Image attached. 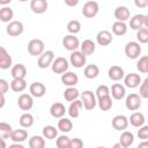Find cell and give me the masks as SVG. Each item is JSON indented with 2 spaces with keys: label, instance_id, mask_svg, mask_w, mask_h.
I'll return each mask as SVG.
<instances>
[{
  "label": "cell",
  "instance_id": "6da1fadb",
  "mask_svg": "<svg viewBox=\"0 0 148 148\" xmlns=\"http://www.w3.org/2000/svg\"><path fill=\"white\" fill-rule=\"evenodd\" d=\"M28 52L32 57H39L45 51V44L42 39L34 38L28 43Z\"/></svg>",
  "mask_w": 148,
  "mask_h": 148
},
{
  "label": "cell",
  "instance_id": "7a4b0ae2",
  "mask_svg": "<svg viewBox=\"0 0 148 148\" xmlns=\"http://www.w3.org/2000/svg\"><path fill=\"white\" fill-rule=\"evenodd\" d=\"M96 95L91 91V90H84L81 94V101L83 103V108L87 111H91L95 109V106L97 105V99H96Z\"/></svg>",
  "mask_w": 148,
  "mask_h": 148
},
{
  "label": "cell",
  "instance_id": "3957f363",
  "mask_svg": "<svg viewBox=\"0 0 148 148\" xmlns=\"http://www.w3.org/2000/svg\"><path fill=\"white\" fill-rule=\"evenodd\" d=\"M98 12H99V5L97 1H94V0L87 1L82 7V15L87 18L95 17L98 14Z\"/></svg>",
  "mask_w": 148,
  "mask_h": 148
},
{
  "label": "cell",
  "instance_id": "277c9868",
  "mask_svg": "<svg viewBox=\"0 0 148 148\" xmlns=\"http://www.w3.org/2000/svg\"><path fill=\"white\" fill-rule=\"evenodd\" d=\"M56 59L54 57V52L52 50H46L44 51L39 57H38V61H37V65L39 68L42 69H45L47 67H50L53 62V60Z\"/></svg>",
  "mask_w": 148,
  "mask_h": 148
},
{
  "label": "cell",
  "instance_id": "5b68a950",
  "mask_svg": "<svg viewBox=\"0 0 148 148\" xmlns=\"http://www.w3.org/2000/svg\"><path fill=\"white\" fill-rule=\"evenodd\" d=\"M141 96L139 94L132 92L125 98V106L130 111H136L141 108Z\"/></svg>",
  "mask_w": 148,
  "mask_h": 148
},
{
  "label": "cell",
  "instance_id": "8992f818",
  "mask_svg": "<svg viewBox=\"0 0 148 148\" xmlns=\"http://www.w3.org/2000/svg\"><path fill=\"white\" fill-rule=\"evenodd\" d=\"M68 67H69V64H68V60L64 57H58L53 60L52 65H51V69L53 73L56 74H64L65 72L68 71Z\"/></svg>",
  "mask_w": 148,
  "mask_h": 148
},
{
  "label": "cell",
  "instance_id": "52a82bcc",
  "mask_svg": "<svg viewBox=\"0 0 148 148\" xmlns=\"http://www.w3.org/2000/svg\"><path fill=\"white\" fill-rule=\"evenodd\" d=\"M125 54L130 59H138L141 54V45L139 42H128L125 45Z\"/></svg>",
  "mask_w": 148,
  "mask_h": 148
},
{
  "label": "cell",
  "instance_id": "ba28073f",
  "mask_svg": "<svg viewBox=\"0 0 148 148\" xmlns=\"http://www.w3.org/2000/svg\"><path fill=\"white\" fill-rule=\"evenodd\" d=\"M86 61H87V58H86V54L80 50H76V51H73L71 53V57H69V62L73 67L75 68H82L84 65H86Z\"/></svg>",
  "mask_w": 148,
  "mask_h": 148
},
{
  "label": "cell",
  "instance_id": "9c48e42d",
  "mask_svg": "<svg viewBox=\"0 0 148 148\" xmlns=\"http://www.w3.org/2000/svg\"><path fill=\"white\" fill-rule=\"evenodd\" d=\"M80 45H81V43H80L79 38H77L75 35L69 34V35H66V36L62 38V46H64L67 51H71V52L76 51V50L80 47Z\"/></svg>",
  "mask_w": 148,
  "mask_h": 148
},
{
  "label": "cell",
  "instance_id": "30bf717a",
  "mask_svg": "<svg viewBox=\"0 0 148 148\" xmlns=\"http://www.w3.org/2000/svg\"><path fill=\"white\" fill-rule=\"evenodd\" d=\"M24 30V25L21 21H10L6 27V32L12 37H17L22 35Z\"/></svg>",
  "mask_w": 148,
  "mask_h": 148
},
{
  "label": "cell",
  "instance_id": "8fae6325",
  "mask_svg": "<svg viewBox=\"0 0 148 148\" xmlns=\"http://www.w3.org/2000/svg\"><path fill=\"white\" fill-rule=\"evenodd\" d=\"M34 96L31 94H22L17 98V105L23 111H29L34 106Z\"/></svg>",
  "mask_w": 148,
  "mask_h": 148
},
{
  "label": "cell",
  "instance_id": "7c38bea8",
  "mask_svg": "<svg viewBox=\"0 0 148 148\" xmlns=\"http://www.w3.org/2000/svg\"><path fill=\"white\" fill-rule=\"evenodd\" d=\"M128 124H130V120L124 114H117L111 120L112 127L114 130H117V131H125L128 127Z\"/></svg>",
  "mask_w": 148,
  "mask_h": 148
},
{
  "label": "cell",
  "instance_id": "4fadbf2b",
  "mask_svg": "<svg viewBox=\"0 0 148 148\" xmlns=\"http://www.w3.org/2000/svg\"><path fill=\"white\" fill-rule=\"evenodd\" d=\"M113 40V35L109 30H101L96 35V42L101 46H108L112 43Z\"/></svg>",
  "mask_w": 148,
  "mask_h": 148
},
{
  "label": "cell",
  "instance_id": "5bb4252c",
  "mask_svg": "<svg viewBox=\"0 0 148 148\" xmlns=\"http://www.w3.org/2000/svg\"><path fill=\"white\" fill-rule=\"evenodd\" d=\"M141 76L136 73H130L127 75L124 76V83H125V87L130 88V89H134V88H138L140 84H141Z\"/></svg>",
  "mask_w": 148,
  "mask_h": 148
},
{
  "label": "cell",
  "instance_id": "9a60e30c",
  "mask_svg": "<svg viewBox=\"0 0 148 148\" xmlns=\"http://www.w3.org/2000/svg\"><path fill=\"white\" fill-rule=\"evenodd\" d=\"M49 8L47 0H30V9L35 14H44Z\"/></svg>",
  "mask_w": 148,
  "mask_h": 148
},
{
  "label": "cell",
  "instance_id": "2e32d148",
  "mask_svg": "<svg viewBox=\"0 0 148 148\" xmlns=\"http://www.w3.org/2000/svg\"><path fill=\"white\" fill-rule=\"evenodd\" d=\"M61 82L64 86L67 87H75L79 82V76L77 74H75L74 72H65L64 74H61Z\"/></svg>",
  "mask_w": 148,
  "mask_h": 148
},
{
  "label": "cell",
  "instance_id": "e0dca14e",
  "mask_svg": "<svg viewBox=\"0 0 148 148\" xmlns=\"http://www.w3.org/2000/svg\"><path fill=\"white\" fill-rule=\"evenodd\" d=\"M108 75H109V79L112 80V81H120V80L124 79L125 72H124L123 67H120L118 65H113L109 68Z\"/></svg>",
  "mask_w": 148,
  "mask_h": 148
},
{
  "label": "cell",
  "instance_id": "ac0fdd59",
  "mask_svg": "<svg viewBox=\"0 0 148 148\" xmlns=\"http://www.w3.org/2000/svg\"><path fill=\"white\" fill-rule=\"evenodd\" d=\"M29 91L34 97L40 98L46 94V87L42 82H34L29 87Z\"/></svg>",
  "mask_w": 148,
  "mask_h": 148
},
{
  "label": "cell",
  "instance_id": "d6986e66",
  "mask_svg": "<svg viewBox=\"0 0 148 148\" xmlns=\"http://www.w3.org/2000/svg\"><path fill=\"white\" fill-rule=\"evenodd\" d=\"M110 91H111L112 98H114L117 101H120L126 96V88L121 83H113Z\"/></svg>",
  "mask_w": 148,
  "mask_h": 148
},
{
  "label": "cell",
  "instance_id": "ffe728a7",
  "mask_svg": "<svg viewBox=\"0 0 148 148\" xmlns=\"http://www.w3.org/2000/svg\"><path fill=\"white\" fill-rule=\"evenodd\" d=\"M82 108H83V103H82V101H80V99H75V101L71 102L67 112H68V114H69L71 118H74V119H75V118H77V117L80 116V112H81Z\"/></svg>",
  "mask_w": 148,
  "mask_h": 148
},
{
  "label": "cell",
  "instance_id": "44dd1931",
  "mask_svg": "<svg viewBox=\"0 0 148 148\" xmlns=\"http://www.w3.org/2000/svg\"><path fill=\"white\" fill-rule=\"evenodd\" d=\"M13 59L9 56V53L7 52V50L1 46L0 47V68L1 69H8L12 66Z\"/></svg>",
  "mask_w": 148,
  "mask_h": 148
},
{
  "label": "cell",
  "instance_id": "7402d4cb",
  "mask_svg": "<svg viewBox=\"0 0 148 148\" xmlns=\"http://www.w3.org/2000/svg\"><path fill=\"white\" fill-rule=\"evenodd\" d=\"M66 112H67V110H66L65 105H64L62 103H60V102L53 103V104L51 105V108H50V114H51L53 118H58V119H59V118L64 117Z\"/></svg>",
  "mask_w": 148,
  "mask_h": 148
},
{
  "label": "cell",
  "instance_id": "603a6c76",
  "mask_svg": "<svg viewBox=\"0 0 148 148\" xmlns=\"http://www.w3.org/2000/svg\"><path fill=\"white\" fill-rule=\"evenodd\" d=\"M130 15H131V12L126 6H118L114 9V17L117 21L126 22L127 20H130Z\"/></svg>",
  "mask_w": 148,
  "mask_h": 148
},
{
  "label": "cell",
  "instance_id": "cb8c5ba5",
  "mask_svg": "<svg viewBox=\"0 0 148 148\" xmlns=\"http://www.w3.org/2000/svg\"><path fill=\"white\" fill-rule=\"evenodd\" d=\"M9 139L13 142H24L28 139V132L25 130H23V127L20 130H13Z\"/></svg>",
  "mask_w": 148,
  "mask_h": 148
},
{
  "label": "cell",
  "instance_id": "d4e9b609",
  "mask_svg": "<svg viewBox=\"0 0 148 148\" xmlns=\"http://www.w3.org/2000/svg\"><path fill=\"white\" fill-rule=\"evenodd\" d=\"M83 75L87 77V79H96L98 75H99V67L96 65V64H90V65H87L84 67V71H83Z\"/></svg>",
  "mask_w": 148,
  "mask_h": 148
},
{
  "label": "cell",
  "instance_id": "484cf974",
  "mask_svg": "<svg viewBox=\"0 0 148 148\" xmlns=\"http://www.w3.org/2000/svg\"><path fill=\"white\" fill-rule=\"evenodd\" d=\"M130 124L133 126V127H141L142 125H145V116H143V113L142 112H139V111H136V112H133L132 114H131V117H130Z\"/></svg>",
  "mask_w": 148,
  "mask_h": 148
},
{
  "label": "cell",
  "instance_id": "4316f807",
  "mask_svg": "<svg viewBox=\"0 0 148 148\" xmlns=\"http://www.w3.org/2000/svg\"><path fill=\"white\" fill-rule=\"evenodd\" d=\"M10 75L13 76V79L15 77H21V79H25L27 76V68L23 64H16L12 67L10 69Z\"/></svg>",
  "mask_w": 148,
  "mask_h": 148
},
{
  "label": "cell",
  "instance_id": "83f0119b",
  "mask_svg": "<svg viewBox=\"0 0 148 148\" xmlns=\"http://www.w3.org/2000/svg\"><path fill=\"white\" fill-rule=\"evenodd\" d=\"M10 88L15 92H22L27 88V81H25V79H21V77L13 79L10 81Z\"/></svg>",
  "mask_w": 148,
  "mask_h": 148
},
{
  "label": "cell",
  "instance_id": "f1b7e54d",
  "mask_svg": "<svg viewBox=\"0 0 148 148\" xmlns=\"http://www.w3.org/2000/svg\"><path fill=\"white\" fill-rule=\"evenodd\" d=\"M119 142L123 145L124 148H128L133 145L134 142V135L132 132L130 131H123V133L120 134V138H119Z\"/></svg>",
  "mask_w": 148,
  "mask_h": 148
},
{
  "label": "cell",
  "instance_id": "f546056e",
  "mask_svg": "<svg viewBox=\"0 0 148 148\" xmlns=\"http://www.w3.org/2000/svg\"><path fill=\"white\" fill-rule=\"evenodd\" d=\"M143 21H145V15H142V14H135L133 17L130 18V28L133 29V30H139L142 27H145Z\"/></svg>",
  "mask_w": 148,
  "mask_h": 148
},
{
  "label": "cell",
  "instance_id": "4dcf8cb0",
  "mask_svg": "<svg viewBox=\"0 0 148 148\" xmlns=\"http://www.w3.org/2000/svg\"><path fill=\"white\" fill-rule=\"evenodd\" d=\"M80 50L86 54V56H90L95 52L96 50V44L95 42H92L91 39H84L81 45H80Z\"/></svg>",
  "mask_w": 148,
  "mask_h": 148
},
{
  "label": "cell",
  "instance_id": "1f68e13d",
  "mask_svg": "<svg viewBox=\"0 0 148 148\" xmlns=\"http://www.w3.org/2000/svg\"><path fill=\"white\" fill-rule=\"evenodd\" d=\"M111 30H112V34L116 36H124L127 32V24L121 21H116L112 24Z\"/></svg>",
  "mask_w": 148,
  "mask_h": 148
},
{
  "label": "cell",
  "instance_id": "d6a6232c",
  "mask_svg": "<svg viewBox=\"0 0 148 148\" xmlns=\"http://www.w3.org/2000/svg\"><path fill=\"white\" fill-rule=\"evenodd\" d=\"M80 96H81V94L75 87H67V89H65V91H64V98L67 102H73L75 99H77Z\"/></svg>",
  "mask_w": 148,
  "mask_h": 148
},
{
  "label": "cell",
  "instance_id": "836d02e7",
  "mask_svg": "<svg viewBox=\"0 0 148 148\" xmlns=\"http://www.w3.org/2000/svg\"><path fill=\"white\" fill-rule=\"evenodd\" d=\"M97 104H98V106H99V109L102 111H109L112 108V105H113L112 96L111 95H108V96L97 98Z\"/></svg>",
  "mask_w": 148,
  "mask_h": 148
},
{
  "label": "cell",
  "instance_id": "e575fe53",
  "mask_svg": "<svg viewBox=\"0 0 148 148\" xmlns=\"http://www.w3.org/2000/svg\"><path fill=\"white\" fill-rule=\"evenodd\" d=\"M73 128V123L69 118H66V117H61L59 118L58 120V130L64 132V133H68L71 132Z\"/></svg>",
  "mask_w": 148,
  "mask_h": 148
},
{
  "label": "cell",
  "instance_id": "d590c367",
  "mask_svg": "<svg viewBox=\"0 0 148 148\" xmlns=\"http://www.w3.org/2000/svg\"><path fill=\"white\" fill-rule=\"evenodd\" d=\"M34 121H35L34 116H32L31 113H29V112H24L23 114H21L20 120H18L20 126L23 127V128H29V127H31V126L34 125Z\"/></svg>",
  "mask_w": 148,
  "mask_h": 148
},
{
  "label": "cell",
  "instance_id": "8d00e7d4",
  "mask_svg": "<svg viewBox=\"0 0 148 148\" xmlns=\"http://www.w3.org/2000/svg\"><path fill=\"white\" fill-rule=\"evenodd\" d=\"M14 17V12L10 7L8 6H2V8L0 9V20L5 23H9Z\"/></svg>",
  "mask_w": 148,
  "mask_h": 148
},
{
  "label": "cell",
  "instance_id": "74e56055",
  "mask_svg": "<svg viewBox=\"0 0 148 148\" xmlns=\"http://www.w3.org/2000/svg\"><path fill=\"white\" fill-rule=\"evenodd\" d=\"M30 148H44L45 147V138L40 135H32L28 142Z\"/></svg>",
  "mask_w": 148,
  "mask_h": 148
},
{
  "label": "cell",
  "instance_id": "f35d334b",
  "mask_svg": "<svg viewBox=\"0 0 148 148\" xmlns=\"http://www.w3.org/2000/svg\"><path fill=\"white\" fill-rule=\"evenodd\" d=\"M42 134L45 139H49V140H53L58 136V128H56L54 126L52 125H47V126H44L43 127V131H42Z\"/></svg>",
  "mask_w": 148,
  "mask_h": 148
},
{
  "label": "cell",
  "instance_id": "ab89813d",
  "mask_svg": "<svg viewBox=\"0 0 148 148\" xmlns=\"http://www.w3.org/2000/svg\"><path fill=\"white\" fill-rule=\"evenodd\" d=\"M67 31L72 35H76L81 31V23L77 20H72L67 23Z\"/></svg>",
  "mask_w": 148,
  "mask_h": 148
},
{
  "label": "cell",
  "instance_id": "60d3db41",
  "mask_svg": "<svg viewBox=\"0 0 148 148\" xmlns=\"http://www.w3.org/2000/svg\"><path fill=\"white\" fill-rule=\"evenodd\" d=\"M56 145L58 148H71V139L67 135H59L57 136Z\"/></svg>",
  "mask_w": 148,
  "mask_h": 148
},
{
  "label": "cell",
  "instance_id": "b9f144b4",
  "mask_svg": "<svg viewBox=\"0 0 148 148\" xmlns=\"http://www.w3.org/2000/svg\"><path fill=\"white\" fill-rule=\"evenodd\" d=\"M136 39L141 44H147L148 43V28H141L136 30Z\"/></svg>",
  "mask_w": 148,
  "mask_h": 148
},
{
  "label": "cell",
  "instance_id": "7bdbcfd3",
  "mask_svg": "<svg viewBox=\"0 0 148 148\" xmlns=\"http://www.w3.org/2000/svg\"><path fill=\"white\" fill-rule=\"evenodd\" d=\"M136 68L140 73H148V56H142L139 58Z\"/></svg>",
  "mask_w": 148,
  "mask_h": 148
},
{
  "label": "cell",
  "instance_id": "ee69618b",
  "mask_svg": "<svg viewBox=\"0 0 148 148\" xmlns=\"http://www.w3.org/2000/svg\"><path fill=\"white\" fill-rule=\"evenodd\" d=\"M13 128L9 124L7 123H0V133H1V138L2 139H9L10 136V133H12Z\"/></svg>",
  "mask_w": 148,
  "mask_h": 148
},
{
  "label": "cell",
  "instance_id": "f6af8a7d",
  "mask_svg": "<svg viewBox=\"0 0 148 148\" xmlns=\"http://www.w3.org/2000/svg\"><path fill=\"white\" fill-rule=\"evenodd\" d=\"M95 95L97 98H101V97H104V96H108V95H111V91H110V88L105 84H101L96 88V91H95Z\"/></svg>",
  "mask_w": 148,
  "mask_h": 148
},
{
  "label": "cell",
  "instance_id": "bcb514c9",
  "mask_svg": "<svg viewBox=\"0 0 148 148\" xmlns=\"http://www.w3.org/2000/svg\"><path fill=\"white\" fill-rule=\"evenodd\" d=\"M139 95L142 98H148V76L139 86Z\"/></svg>",
  "mask_w": 148,
  "mask_h": 148
},
{
  "label": "cell",
  "instance_id": "7dc6e473",
  "mask_svg": "<svg viewBox=\"0 0 148 148\" xmlns=\"http://www.w3.org/2000/svg\"><path fill=\"white\" fill-rule=\"evenodd\" d=\"M138 138L140 140H148V125H142L138 130Z\"/></svg>",
  "mask_w": 148,
  "mask_h": 148
},
{
  "label": "cell",
  "instance_id": "c3c4849f",
  "mask_svg": "<svg viewBox=\"0 0 148 148\" xmlns=\"http://www.w3.org/2000/svg\"><path fill=\"white\" fill-rule=\"evenodd\" d=\"M9 89V83L5 79H0V94L5 95Z\"/></svg>",
  "mask_w": 148,
  "mask_h": 148
},
{
  "label": "cell",
  "instance_id": "681fc988",
  "mask_svg": "<svg viewBox=\"0 0 148 148\" xmlns=\"http://www.w3.org/2000/svg\"><path fill=\"white\" fill-rule=\"evenodd\" d=\"M83 147V141L80 138L71 139V148H81Z\"/></svg>",
  "mask_w": 148,
  "mask_h": 148
},
{
  "label": "cell",
  "instance_id": "f907efd6",
  "mask_svg": "<svg viewBox=\"0 0 148 148\" xmlns=\"http://www.w3.org/2000/svg\"><path fill=\"white\" fill-rule=\"evenodd\" d=\"M134 5L138 8H145L148 7V0H134Z\"/></svg>",
  "mask_w": 148,
  "mask_h": 148
},
{
  "label": "cell",
  "instance_id": "816d5d0a",
  "mask_svg": "<svg viewBox=\"0 0 148 148\" xmlns=\"http://www.w3.org/2000/svg\"><path fill=\"white\" fill-rule=\"evenodd\" d=\"M64 1H65V3H66L68 7H75V6H77L79 2H80V0H64Z\"/></svg>",
  "mask_w": 148,
  "mask_h": 148
},
{
  "label": "cell",
  "instance_id": "f5cc1de1",
  "mask_svg": "<svg viewBox=\"0 0 148 148\" xmlns=\"http://www.w3.org/2000/svg\"><path fill=\"white\" fill-rule=\"evenodd\" d=\"M9 148H23V145H22V142H13L9 146Z\"/></svg>",
  "mask_w": 148,
  "mask_h": 148
},
{
  "label": "cell",
  "instance_id": "db71d44e",
  "mask_svg": "<svg viewBox=\"0 0 148 148\" xmlns=\"http://www.w3.org/2000/svg\"><path fill=\"white\" fill-rule=\"evenodd\" d=\"M139 148H148V140H142V142H140L138 145Z\"/></svg>",
  "mask_w": 148,
  "mask_h": 148
},
{
  "label": "cell",
  "instance_id": "11a10c76",
  "mask_svg": "<svg viewBox=\"0 0 148 148\" xmlns=\"http://www.w3.org/2000/svg\"><path fill=\"white\" fill-rule=\"evenodd\" d=\"M10 2H12V0H0V5H2V6H7Z\"/></svg>",
  "mask_w": 148,
  "mask_h": 148
},
{
  "label": "cell",
  "instance_id": "9f6ffc18",
  "mask_svg": "<svg viewBox=\"0 0 148 148\" xmlns=\"http://www.w3.org/2000/svg\"><path fill=\"white\" fill-rule=\"evenodd\" d=\"M143 24L146 28H148V14L145 15V21H143Z\"/></svg>",
  "mask_w": 148,
  "mask_h": 148
},
{
  "label": "cell",
  "instance_id": "6f0895ef",
  "mask_svg": "<svg viewBox=\"0 0 148 148\" xmlns=\"http://www.w3.org/2000/svg\"><path fill=\"white\" fill-rule=\"evenodd\" d=\"M5 105V95L1 94V104H0V108H3Z\"/></svg>",
  "mask_w": 148,
  "mask_h": 148
},
{
  "label": "cell",
  "instance_id": "680465c9",
  "mask_svg": "<svg viewBox=\"0 0 148 148\" xmlns=\"http://www.w3.org/2000/svg\"><path fill=\"white\" fill-rule=\"evenodd\" d=\"M118 147H120V148H124V147H123V145H121L120 142H118V143H114V145H113V148H118Z\"/></svg>",
  "mask_w": 148,
  "mask_h": 148
},
{
  "label": "cell",
  "instance_id": "91938a15",
  "mask_svg": "<svg viewBox=\"0 0 148 148\" xmlns=\"http://www.w3.org/2000/svg\"><path fill=\"white\" fill-rule=\"evenodd\" d=\"M18 1H20V2H27L28 0H18Z\"/></svg>",
  "mask_w": 148,
  "mask_h": 148
}]
</instances>
